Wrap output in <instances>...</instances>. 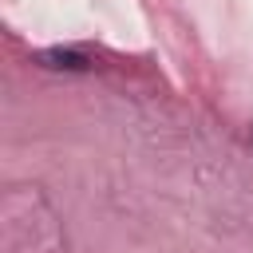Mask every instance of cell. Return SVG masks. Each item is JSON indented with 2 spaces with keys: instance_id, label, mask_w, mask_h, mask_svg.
Returning <instances> with one entry per match:
<instances>
[{
  "instance_id": "1",
  "label": "cell",
  "mask_w": 253,
  "mask_h": 253,
  "mask_svg": "<svg viewBox=\"0 0 253 253\" xmlns=\"http://www.w3.org/2000/svg\"><path fill=\"white\" fill-rule=\"evenodd\" d=\"M43 67H55V71H91V59L83 51H71V47H47L36 55Z\"/></svg>"
}]
</instances>
